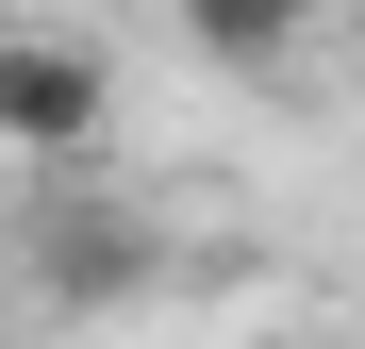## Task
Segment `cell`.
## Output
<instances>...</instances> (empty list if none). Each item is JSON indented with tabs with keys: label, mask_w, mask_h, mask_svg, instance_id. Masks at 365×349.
Segmentation results:
<instances>
[{
	"label": "cell",
	"mask_w": 365,
	"mask_h": 349,
	"mask_svg": "<svg viewBox=\"0 0 365 349\" xmlns=\"http://www.w3.org/2000/svg\"><path fill=\"white\" fill-rule=\"evenodd\" d=\"M116 133V67L83 34H0V150L17 166H100Z\"/></svg>",
	"instance_id": "6da1fadb"
},
{
	"label": "cell",
	"mask_w": 365,
	"mask_h": 349,
	"mask_svg": "<svg viewBox=\"0 0 365 349\" xmlns=\"http://www.w3.org/2000/svg\"><path fill=\"white\" fill-rule=\"evenodd\" d=\"M150 266H166L150 216H100V200H50L34 216V283H50V300H133Z\"/></svg>",
	"instance_id": "7a4b0ae2"
},
{
	"label": "cell",
	"mask_w": 365,
	"mask_h": 349,
	"mask_svg": "<svg viewBox=\"0 0 365 349\" xmlns=\"http://www.w3.org/2000/svg\"><path fill=\"white\" fill-rule=\"evenodd\" d=\"M299 34H316V0H182V50H216V67H282Z\"/></svg>",
	"instance_id": "3957f363"
},
{
	"label": "cell",
	"mask_w": 365,
	"mask_h": 349,
	"mask_svg": "<svg viewBox=\"0 0 365 349\" xmlns=\"http://www.w3.org/2000/svg\"><path fill=\"white\" fill-rule=\"evenodd\" d=\"M266 349H349V333H266Z\"/></svg>",
	"instance_id": "277c9868"
}]
</instances>
